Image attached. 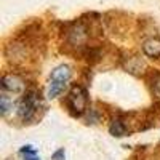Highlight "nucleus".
I'll use <instances>...</instances> for the list:
<instances>
[{"mask_svg": "<svg viewBox=\"0 0 160 160\" xmlns=\"http://www.w3.org/2000/svg\"><path fill=\"white\" fill-rule=\"evenodd\" d=\"M71 78V71L68 66H59L53 71L51 80H50V88H48V96L50 98H56L59 93L66 88Z\"/></svg>", "mask_w": 160, "mask_h": 160, "instance_id": "nucleus-1", "label": "nucleus"}, {"mask_svg": "<svg viewBox=\"0 0 160 160\" xmlns=\"http://www.w3.org/2000/svg\"><path fill=\"white\" fill-rule=\"evenodd\" d=\"M88 106V95L85 88L74 87L68 95V108L74 115H82Z\"/></svg>", "mask_w": 160, "mask_h": 160, "instance_id": "nucleus-2", "label": "nucleus"}, {"mask_svg": "<svg viewBox=\"0 0 160 160\" xmlns=\"http://www.w3.org/2000/svg\"><path fill=\"white\" fill-rule=\"evenodd\" d=\"M40 95L35 91V90H31L26 93V96L22 98L21 104H19V115L22 120H31L37 109H38V106H40Z\"/></svg>", "mask_w": 160, "mask_h": 160, "instance_id": "nucleus-3", "label": "nucleus"}, {"mask_svg": "<svg viewBox=\"0 0 160 160\" xmlns=\"http://www.w3.org/2000/svg\"><path fill=\"white\" fill-rule=\"evenodd\" d=\"M2 88L5 91H11V93H19L24 88V82L16 77V75H5L2 78Z\"/></svg>", "mask_w": 160, "mask_h": 160, "instance_id": "nucleus-4", "label": "nucleus"}, {"mask_svg": "<svg viewBox=\"0 0 160 160\" xmlns=\"http://www.w3.org/2000/svg\"><path fill=\"white\" fill-rule=\"evenodd\" d=\"M85 38H87V28L83 24L78 22L69 31V40L74 45H80L82 42H85Z\"/></svg>", "mask_w": 160, "mask_h": 160, "instance_id": "nucleus-5", "label": "nucleus"}, {"mask_svg": "<svg viewBox=\"0 0 160 160\" xmlns=\"http://www.w3.org/2000/svg\"><path fill=\"white\" fill-rule=\"evenodd\" d=\"M142 51L149 58H158L160 56V40L158 38H149L142 45Z\"/></svg>", "mask_w": 160, "mask_h": 160, "instance_id": "nucleus-6", "label": "nucleus"}, {"mask_svg": "<svg viewBox=\"0 0 160 160\" xmlns=\"http://www.w3.org/2000/svg\"><path fill=\"white\" fill-rule=\"evenodd\" d=\"M19 154H21L22 160H40L37 151L32 148V146H22L21 151H19Z\"/></svg>", "mask_w": 160, "mask_h": 160, "instance_id": "nucleus-7", "label": "nucleus"}, {"mask_svg": "<svg viewBox=\"0 0 160 160\" xmlns=\"http://www.w3.org/2000/svg\"><path fill=\"white\" fill-rule=\"evenodd\" d=\"M111 133L114 136H125L127 128H125V125L120 122V120H114L112 125H111Z\"/></svg>", "mask_w": 160, "mask_h": 160, "instance_id": "nucleus-8", "label": "nucleus"}, {"mask_svg": "<svg viewBox=\"0 0 160 160\" xmlns=\"http://www.w3.org/2000/svg\"><path fill=\"white\" fill-rule=\"evenodd\" d=\"M10 106H13V101L7 95H2V98H0V109H2V114L3 115L10 111Z\"/></svg>", "mask_w": 160, "mask_h": 160, "instance_id": "nucleus-9", "label": "nucleus"}, {"mask_svg": "<svg viewBox=\"0 0 160 160\" xmlns=\"http://www.w3.org/2000/svg\"><path fill=\"white\" fill-rule=\"evenodd\" d=\"M51 160H64V151H62V149H59V151H56L55 154H53V157H51Z\"/></svg>", "mask_w": 160, "mask_h": 160, "instance_id": "nucleus-10", "label": "nucleus"}, {"mask_svg": "<svg viewBox=\"0 0 160 160\" xmlns=\"http://www.w3.org/2000/svg\"><path fill=\"white\" fill-rule=\"evenodd\" d=\"M155 91L160 95V77H158V80H157V83H155Z\"/></svg>", "mask_w": 160, "mask_h": 160, "instance_id": "nucleus-11", "label": "nucleus"}]
</instances>
